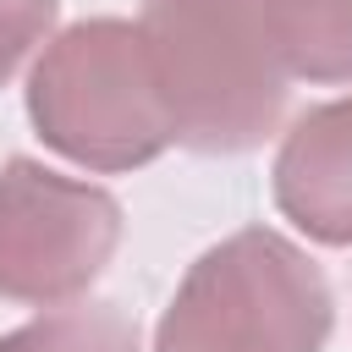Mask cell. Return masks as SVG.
Here are the masks:
<instances>
[{"mask_svg": "<svg viewBox=\"0 0 352 352\" xmlns=\"http://www.w3.org/2000/svg\"><path fill=\"white\" fill-rule=\"evenodd\" d=\"M176 143L192 154H248L286 116V66L258 0H143L138 16Z\"/></svg>", "mask_w": 352, "mask_h": 352, "instance_id": "1", "label": "cell"}, {"mask_svg": "<svg viewBox=\"0 0 352 352\" xmlns=\"http://www.w3.org/2000/svg\"><path fill=\"white\" fill-rule=\"evenodd\" d=\"M28 121L44 148L99 176L154 165L176 143L148 38L126 16H82L44 44L28 72Z\"/></svg>", "mask_w": 352, "mask_h": 352, "instance_id": "2", "label": "cell"}, {"mask_svg": "<svg viewBox=\"0 0 352 352\" xmlns=\"http://www.w3.org/2000/svg\"><path fill=\"white\" fill-rule=\"evenodd\" d=\"M336 297L280 231L242 226L198 253L154 324V352H324Z\"/></svg>", "mask_w": 352, "mask_h": 352, "instance_id": "3", "label": "cell"}, {"mask_svg": "<svg viewBox=\"0 0 352 352\" xmlns=\"http://www.w3.org/2000/svg\"><path fill=\"white\" fill-rule=\"evenodd\" d=\"M121 242V204L28 154L0 165V302H77Z\"/></svg>", "mask_w": 352, "mask_h": 352, "instance_id": "4", "label": "cell"}, {"mask_svg": "<svg viewBox=\"0 0 352 352\" xmlns=\"http://www.w3.org/2000/svg\"><path fill=\"white\" fill-rule=\"evenodd\" d=\"M275 209L324 248H352V99L302 110L275 148Z\"/></svg>", "mask_w": 352, "mask_h": 352, "instance_id": "5", "label": "cell"}, {"mask_svg": "<svg viewBox=\"0 0 352 352\" xmlns=\"http://www.w3.org/2000/svg\"><path fill=\"white\" fill-rule=\"evenodd\" d=\"M280 66L308 82H352V0H258Z\"/></svg>", "mask_w": 352, "mask_h": 352, "instance_id": "6", "label": "cell"}, {"mask_svg": "<svg viewBox=\"0 0 352 352\" xmlns=\"http://www.w3.org/2000/svg\"><path fill=\"white\" fill-rule=\"evenodd\" d=\"M0 352H143L138 319L116 302H60L11 336H0Z\"/></svg>", "mask_w": 352, "mask_h": 352, "instance_id": "7", "label": "cell"}, {"mask_svg": "<svg viewBox=\"0 0 352 352\" xmlns=\"http://www.w3.org/2000/svg\"><path fill=\"white\" fill-rule=\"evenodd\" d=\"M60 16V0H0V88L16 77V66L50 44Z\"/></svg>", "mask_w": 352, "mask_h": 352, "instance_id": "8", "label": "cell"}]
</instances>
